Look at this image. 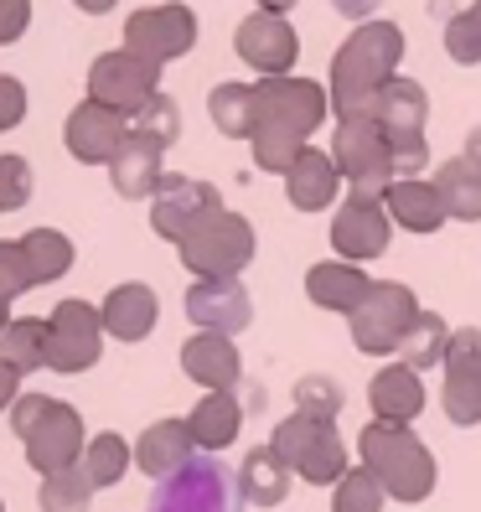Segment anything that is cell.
I'll use <instances>...</instances> for the list:
<instances>
[{"label": "cell", "mask_w": 481, "mask_h": 512, "mask_svg": "<svg viewBox=\"0 0 481 512\" xmlns=\"http://www.w3.org/2000/svg\"><path fill=\"white\" fill-rule=\"evenodd\" d=\"M269 445H275V456H280L300 481H311V487H337V481L352 471L347 445H342V435H337L332 419L290 414V419H280V425H275Z\"/></svg>", "instance_id": "cell-5"}, {"label": "cell", "mask_w": 481, "mask_h": 512, "mask_svg": "<svg viewBox=\"0 0 481 512\" xmlns=\"http://www.w3.org/2000/svg\"><path fill=\"white\" fill-rule=\"evenodd\" d=\"M26 290H32V275H26L21 244H0V295L16 300V295H26Z\"/></svg>", "instance_id": "cell-42"}, {"label": "cell", "mask_w": 481, "mask_h": 512, "mask_svg": "<svg viewBox=\"0 0 481 512\" xmlns=\"http://www.w3.org/2000/svg\"><path fill=\"white\" fill-rule=\"evenodd\" d=\"M156 94H161V68L145 63V57H135L130 47L104 52V57H94V68H88V99L119 109L125 119L140 114Z\"/></svg>", "instance_id": "cell-10"}, {"label": "cell", "mask_w": 481, "mask_h": 512, "mask_svg": "<svg viewBox=\"0 0 481 512\" xmlns=\"http://www.w3.org/2000/svg\"><path fill=\"white\" fill-rule=\"evenodd\" d=\"M130 461H135V450L109 430V435H94V440H88V450H83L78 466L88 471V481H94V492H99V487H114V481L130 471Z\"/></svg>", "instance_id": "cell-35"}, {"label": "cell", "mask_w": 481, "mask_h": 512, "mask_svg": "<svg viewBox=\"0 0 481 512\" xmlns=\"http://www.w3.org/2000/svg\"><path fill=\"white\" fill-rule=\"evenodd\" d=\"M388 238H394V218L373 197H347L332 213V249L347 264H368V259L388 254Z\"/></svg>", "instance_id": "cell-15"}, {"label": "cell", "mask_w": 481, "mask_h": 512, "mask_svg": "<svg viewBox=\"0 0 481 512\" xmlns=\"http://www.w3.org/2000/svg\"><path fill=\"white\" fill-rule=\"evenodd\" d=\"M445 52H450V63H461V68L481 63V0L445 21Z\"/></svg>", "instance_id": "cell-40"}, {"label": "cell", "mask_w": 481, "mask_h": 512, "mask_svg": "<svg viewBox=\"0 0 481 512\" xmlns=\"http://www.w3.org/2000/svg\"><path fill=\"white\" fill-rule=\"evenodd\" d=\"M0 512H6V507H0Z\"/></svg>", "instance_id": "cell-51"}, {"label": "cell", "mask_w": 481, "mask_h": 512, "mask_svg": "<svg viewBox=\"0 0 481 512\" xmlns=\"http://www.w3.org/2000/svg\"><path fill=\"white\" fill-rule=\"evenodd\" d=\"M419 311H425V306L414 300L409 285H399V280H373L368 300L347 316V326H352V347H357V352H368V357L399 352V342L409 337V326L419 321Z\"/></svg>", "instance_id": "cell-8"}, {"label": "cell", "mask_w": 481, "mask_h": 512, "mask_svg": "<svg viewBox=\"0 0 481 512\" xmlns=\"http://www.w3.org/2000/svg\"><path fill=\"white\" fill-rule=\"evenodd\" d=\"M295 6V0H259V11H275V16H285Z\"/></svg>", "instance_id": "cell-49"}, {"label": "cell", "mask_w": 481, "mask_h": 512, "mask_svg": "<svg viewBox=\"0 0 481 512\" xmlns=\"http://www.w3.org/2000/svg\"><path fill=\"white\" fill-rule=\"evenodd\" d=\"M42 512H88V502H94V481H88L83 466H63L42 476Z\"/></svg>", "instance_id": "cell-36"}, {"label": "cell", "mask_w": 481, "mask_h": 512, "mask_svg": "<svg viewBox=\"0 0 481 512\" xmlns=\"http://www.w3.org/2000/svg\"><path fill=\"white\" fill-rule=\"evenodd\" d=\"M161 156H166L161 145H150V140L130 135L125 145H119V156L109 161V182H114V192H119V197H130V202L156 197V192H161V182H166Z\"/></svg>", "instance_id": "cell-26"}, {"label": "cell", "mask_w": 481, "mask_h": 512, "mask_svg": "<svg viewBox=\"0 0 481 512\" xmlns=\"http://www.w3.org/2000/svg\"><path fill=\"white\" fill-rule=\"evenodd\" d=\"M383 502H388V492L368 466H352L332 487V512H383Z\"/></svg>", "instance_id": "cell-38"}, {"label": "cell", "mask_w": 481, "mask_h": 512, "mask_svg": "<svg viewBox=\"0 0 481 512\" xmlns=\"http://www.w3.org/2000/svg\"><path fill=\"white\" fill-rule=\"evenodd\" d=\"M182 373L192 383H202L207 394H233L244 383V357H238L233 337H218V331H202L182 347Z\"/></svg>", "instance_id": "cell-20"}, {"label": "cell", "mask_w": 481, "mask_h": 512, "mask_svg": "<svg viewBox=\"0 0 481 512\" xmlns=\"http://www.w3.org/2000/svg\"><path fill=\"white\" fill-rule=\"evenodd\" d=\"M233 47H238V57H244L259 78H285L295 68V52H300L295 26L285 16H275V11H254V16L238 21Z\"/></svg>", "instance_id": "cell-16"}, {"label": "cell", "mask_w": 481, "mask_h": 512, "mask_svg": "<svg viewBox=\"0 0 481 512\" xmlns=\"http://www.w3.org/2000/svg\"><path fill=\"white\" fill-rule=\"evenodd\" d=\"M383 207L388 218H394V228H409V233H440L450 218H445V202L435 192V182H394L383 192Z\"/></svg>", "instance_id": "cell-27"}, {"label": "cell", "mask_w": 481, "mask_h": 512, "mask_svg": "<svg viewBox=\"0 0 481 512\" xmlns=\"http://www.w3.org/2000/svg\"><path fill=\"white\" fill-rule=\"evenodd\" d=\"M254 99H259V130H254V161L259 171H275L285 176L300 150H306L311 130H321L326 109H332V94L311 78H259L254 83Z\"/></svg>", "instance_id": "cell-1"}, {"label": "cell", "mask_w": 481, "mask_h": 512, "mask_svg": "<svg viewBox=\"0 0 481 512\" xmlns=\"http://www.w3.org/2000/svg\"><path fill=\"white\" fill-rule=\"evenodd\" d=\"M21 114H26V88H21V78L0 73V130H16Z\"/></svg>", "instance_id": "cell-43"}, {"label": "cell", "mask_w": 481, "mask_h": 512, "mask_svg": "<svg viewBox=\"0 0 481 512\" xmlns=\"http://www.w3.org/2000/svg\"><path fill=\"white\" fill-rule=\"evenodd\" d=\"M368 404H373V419H383V425H409V419L425 414V383H419L414 368L388 363L368 378Z\"/></svg>", "instance_id": "cell-23"}, {"label": "cell", "mask_w": 481, "mask_h": 512, "mask_svg": "<svg viewBox=\"0 0 481 512\" xmlns=\"http://www.w3.org/2000/svg\"><path fill=\"white\" fill-rule=\"evenodd\" d=\"M0 363H11L16 373H37L47 368V321L21 316L0 331Z\"/></svg>", "instance_id": "cell-34"}, {"label": "cell", "mask_w": 481, "mask_h": 512, "mask_svg": "<svg viewBox=\"0 0 481 512\" xmlns=\"http://www.w3.org/2000/svg\"><path fill=\"white\" fill-rule=\"evenodd\" d=\"M461 156H466V161H471V166L481 171V125H476L471 135H466V150H461Z\"/></svg>", "instance_id": "cell-47"}, {"label": "cell", "mask_w": 481, "mask_h": 512, "mask_svg": "<svg viewBox=\"0 0 481 512\" xmlns=\"http://www.w3.org/2000/svg\"><path fill=\"white\" fill-rule=\"evenodd\" d=\"M440 409L450 425H481V326H461L450 337L445 352V388H440Z\"/></svg>", "instance_id": "cell-14"}, {"label": "cell", "mask_w": 481, "mask_h": 512, "mask_svg": "<svg viewBox=\"0 0 481 512\" xmlns=\"http://www.w3.org/2000/svg\"><path fill=\"white\" fill-rule=\"evenodd\" d=\"M213 213H223V197L213 182H197V176H166L161 192L150 197V228H156L166 244H182L187 233H197Z\"/></svg>", "instance_id": "cell-13"}, {"label": "cell", "mask_w": 481, "mask_h": 512, "mask_svg": "<svg viewBox=\"0 0 481 512\" xmlns=\"http://www.w3.org/2000/svg\"><path fill=\"white\" fill-rule=\"evenodd\" d=\"M150 512H244V492H238V471H228L213 456H197L176 476L156 481Z\"/></svg>", "instance_id": "cell-9"}, {"label": "cell", "mask_w": 481, "mask_h": 512, "mask_svg": "<svg viewBox=\"0 0 481 512\" xmlns=\"http://www.w3.org/2000/svg\"><path fill=\"white\" fill-rule=\"evenodd\" d=\"M21 254H26V275H32V285H52L63 280L73 269V244L57 228H32L26 238H16Z\"/></svg>", "instance_id": "cell-33"}, {"label": "cell", "mask_w": 481, "mask_h": 512, "mask_svg": "<svg viewBox=\"0 0 481 512\" xmlns=\"http://www.w3.org/2000/svg\"><path fill=\"white\" fill-rule=\"evenodd\" d=\"M125 47L145 63H171V57H187L197 47V16L182 0H166V6H145L125 21Z\"/></svg>", "instance_id": "cell-12"}, {"label": "cell", "mask_w": 481, "mask_h": 512, "mask_svg": "<svg viewBox=\"0 0 481 512\" xmlns=\"http://www.w3.org/2000/svg\"><path fill=\"white\" fill-rule=\"evenodd\" d=\"M16 383H21V373H16L11 363H0V409L16 404Z\"/></svg>", "instance_id": "cell-46"}, {"label": "cell", "mask_w": 481, "mask_h": 512, "mask_svg": "<svg viewBox=\"0 0 481 512\" xmlns=\"http://www.w3.org/2000/svg\"><path fill=\"white\" fill-rule=\"evenodd\" d=\"M207 114L228 140H254L259 130V99H254V83H218L207 94Z\"/></svg>", "instance_id": "cell-31"}, {"label": "cell", "mask_w": 481, "mask_h": 512, "mask_svg": "<svg viewBox=\"0 0 481 512\" xmlns=\"http://www.w3.org/2000/svg\"><path fill=\"white\" fill-rule=\"evenodd\" d=\"M78 11H88V16H104V11H114V0H73Z\"/></svg>", "instance_id": "cell-48"}, {"label": "cell", "mask_w": 481, "mask_h": 512, "mask_svg": "<svg viewBox=\"0 0 481 512\" xmlns=\"http://www.w3.org/2000/svg\"><path fill=\"white\" fill-rule=\"evenodd\" d=\"M192 461H197V440L187 430V419H156V425L135 440V466L150 481H166V476H176Z\"/></svg>", "instance_id": "cell-21"}, {"label": "cell", "mask_w": 481, "mask_h": 512, "mask_svg": "<svg viewBox=\"0 0 481 512\" xmlns=\"http://www.w3.org/2000/svg\"><path fill=\"white\" fill-rule=\"evenodd\" d=\"M450 337H456V331L445 326V316H435V311H419V321L409 326V337L399 342V363H404V368H414V373L445 368Z\"/></svg>", "instance_id": "cell-32"}, {"label": "cell", "mask_w": 481, "mask_h": 512, "mask_svg": "<svg viewBox=\"0 0 481 512\" xmlns=\"http://www.w3.org/2000/svg\"><path fill=\"white\" fill-rule=\"evenodd\" d=\"M383 6V0H332V11H342L347 21H357V26H363V21H373V11Z\"/></svg>", "instance_id": "cell-45"}, {"label": "cell", "mask_w": 481, "mask_h": 512, "mask_svg": "<svg viewBox=\"0 0 481 512\" xmlns=\"http://www.w3.org/2000/svg\"><path fill=\"white\" fill-rule=\"evenodd\" d=\"M368 290H373V280L363 275V264H347V259L311 264V275H306V295L316 300L321 311H342V316H352V311L368 300Z\"/></svg>", "instance_id": "cell-25"}, {"label": "cell", "mask_w": 481, "mask_h": 512, "mask_svg": "<svg viewBox=\"0 0 481 512\" xmlns=\"http://www.w3.org/2000/svg\"><path fill=\"white\" fill-rule=\"evenodd\" d=\"M332 161L347 176L352 197L383 202V192L394 187V150H388V135L378 130V119H337Z\"/></svg>", "instance_id": "cell-7"}, {"label": "cell", "mask_w": 481, "mask_h": 512, "mask_svg": "<svg viewBox=\"0 0 481 512\" xmlns=\"http://www.w3.org/2000/svg\"><path fill=\"white\" fill-rule=\"evenodd\" d=\"M404 32L394 21H363L332 57V109L337 119H373V99L399 78Z\"/></svg>", "instance_id": "cell-2"}, {"label": "cell", "mask_w": 481, "mask_h": 512, "mask_svg": "<svg viewBox=\"0 0 481 512\" xmlns=\"http://www.w3.org/2000/svg\"><path fill=\"white\" fill-rule=\"evenodd\" d=\"M63 140L73 150V161H88V166H109L119 156V145L130 140V119L99 104V99H83L73 114H68V125H63Z\"/></svg>", "instance_id": "cell-17"}, {"label": "cell", "mask_w": 481, "mask_h": 512, "mask_svg": "<svg viewBox=\"0 0 481 512\" xmlns=\"http://www.w3.org/2000/svg\"><path fill=\"white\" fill-rule=\"evenodd\" d=\"M32 197V166L21 156H0V213H16Z\"/></svg>", "instance_id": "cell-41"}, {"label": "cell", "mask_w": 481, "mask_h": 512, "mask_svg": "<svg viewBox=\"0 0 481 512\" xmlns=\"http://www.w3.org/2000/svg\"><path fill=\"white\" fill-rule=\"evenodd\" d=\"M342 404H347V394H342V383H337L332 373H306V378H295V414L332 419V425H337Z\"/></svg>", "instance_id": "cell-37"}, {"label": "cell", "mask_w": 481, "mask_h": 512, "mask_svg": "<svg viewBox=\"0 0 481 512\" xmlns=\"http://www.w3.org/2000/svg\"><path fill=\"white\" fill-rule=\"evenodd\" d=\"M357 450H363V466L383 481L388 502H425L435 492V476H440L435 456L409 425H383V419H373L357 435Z\"/></svg>", "instance_id": "cell-3"}, {"label": "cell", "mask_w": 481, "mask_h": 512, "mask_svg": "<svg viewBox=\"0 0 481 512\" xmlns=\"http://www.w3.org/2000/svg\"><path fill=\"white\" fill-rule=\"evenodd\" d=\"M373 119L388 135V150L399 145H425V125H430V94L414 78H388L383 94L373 99Z\"/></svg>", "instance_id": "cell-18"}, {"label": "cell", "mask_w": 481, "mask_h": 512, "mask_svg": "<svg viewBox=\"0 0 481 512\" xmlns=\"http://www.w3.org/2000/svg\"><path fill=\"white\" fill-rule=\"evenodd\" d=\"M99 316H104L109 337H119V342H145L150 331H156V321H161V300H156V290H150V285L130 280V285H114V290L104 295Z\"/></svg>", "instance_id": "cell-22"}, {"label": "cell", "mask_w": 481, "mask_h": 512, "mask_svg": "<svg viewBox=\"0 0 481 512\" xmlns=\"http://www.w3.org/2000/svg\"><path fill=\"white\" fill-rule=\"evenodd\" d=\"M337 187H342V171L337 161L326 156V150H300V161L285 171V197L290 207H300V213H321V207L337 202Z\"/></svg>", "instance_id": "cell-24"}, {"label": "cell", "mask_w": 481, "mask_h": 512, "mask_svg": "<svg viewBox=\"0 0 481 512\" xmlns=\"http://www.w3.org/2000/svg\"><path fill=\"white\" fill-rule=\"evenodd\" d=\"M176 254H182V264L197 280H238L249 269V259L259 254V238H254L249 218H238L223 207V213H213L197 233H187L182 244H176Z\"/></svg>", "instance_id": "cell-6"}, {"label": "cell", "mask_w": 481, "mask_h": 512, "mask_svg": "<svg viewBox=\"0 0 481 512\" xmlns=\"http://www.w3.org/2000/svg\"><path fill=\"white\" fill-rule=\"evenodd\" d=\"M6 326H11V300L0 295V331H6Z\"/></svg>", "instance_id": "cell-50"}, {"label": "cell", "mask_w": 481, "mask_h": 512, "mask_svg": "<svg viewBox=\"0 0 481 512\" xmlns=\"http://www.w3.org/2000/svg\"><path fill=\"white\" fill-rule=\"evenodd\" d=\"M11 430L21 435L26 445V461L32 471L52 476L63 466H78L83 450H88V435H83V414L63 399H47V394H26L11 404Z\"/></svg>", "instance_id": "cell-4"}, {"label": "cell", "mask_w": 481, "mask_h": 512, "mask_svg": "<svg viewBox=\"0 0 481 512\" xmlns=\"http://www.w3.org/2000/svg\"><path fill=\"white\" fill-rule=\"evenodd\" d=\"M430 182H435V192H440V202H445V218H456V223H481V171H476L466 156L435 166Z\"/></svg>", "instance_id": "cell-30"}, {"label": "cell", "mask_w": 481, "mask_h": 512, "mask_svg": "<svg viewBox=\"0 0 481 512\" xmlns=\"http://www.w3.org/2000/svg\"><path fill=\"white\" fill-rule=\"evenodd\" d=\"M32 21V0H0V42H16Z\"/></svg>", "instance_id": "cell-44"}, {"label": "cell", "mask_w": 481, "mask_h": 512, "mask_svg": "<svg viewBox=\"0 0 481 512\" xmlns=\"http://www.w3.org/2000/svg\"><path fill=\"white\" fill-rule=\"evenodd\" d=\"M187 430H192L197 450L218 456V450H228L238 440V430H244V404H238V394H202L197 409L187 414Z\"/></svg>", "instance_id": "cell-28"}, {"label": "cell", "mask_w": 481, "mask_h": 512, "mask_svg": "<svg viewBox=\"0 0 481 512\" xmlns=\"http://www.w3.org/2000/svg\"><path fill=\"white\" fill-rule=\"evenodd\" d=\"M187 316L202 331H218V337H233L254 321V300L244 290V280H197L187 290Z\"/></svg>", "instance_id": "cell-19"}, {"label": "cell", "mask_w": 481, "mask_h": 512, "mask_svg": "<svg viewBox=\"0 0 481 512\" xmlns=\"http://www.w3.org/2000/svg\"><path fill=\"white\" fill-rule=\"evenodd\" d=\"M238 492L254 507H280L290 497V466L275 456V445H254L244 461H238Z\"/></svg>", "instance_id": "cell-29"}, {"label": "cell", "mask_w": 481, "mask_h": 512, "mask_svg": "<svg viewBox=\"0 0 481 512\" xmlns=\"http://www.w3.org/2000/svg\"><path fill=\"white\" fill-rule=\"evenodd\" d=\"M130 135H140V140H150V145H176V135H182V109H176V99H166V94H156L140 114H130Z\"/></svg>", "instance_id": "cell-39"}, {"label": "cell", "mask_w": 481, "mask_h": 512, "mask_svg": "<svg viewBox=\"0 0 481 512\" xmlns=\"http://www.w3.org/2000/svg\"><path fill=\"white\" fill-rule=\"evenodd\" d=\"M104 316L88 306V300H63L47 316V368L52 373H83L99 363L104 352Z\"/></svg>", "instance_id": "cell-11"}]
</instances>
